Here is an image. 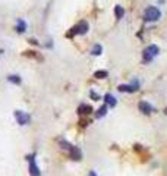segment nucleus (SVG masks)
Instances as JSON below:
<instances>
[{"label":"nucleus","mask_w":167,"mask_h":176,"mask_svg":"<svg viewBox=\"0 0 167 176\" xmlns=\"http://www.w3.org/2000/svg\"><path fill=\"white\" fill-rule=\"evenodd\" d=\"M161 16V12L157 9V7H154V6H151L148 9H145V13H144V18L147 19V21H151V22H154V21H157L158 18Z\"/></svg>","instance_id":"f257e3e1"},{"label":"nucleus","mask_w":167,"mask_h":176,"mask_svg":"<svg viewBox=\"0 0 167 176\" xmlns=\"http://www.w3.org/2000/svg\"><path fill=\"white\" fill-rule=\"evenodd\" d=\"M158 54V47L157 46H148L145 50H144V60L145 62H150V60H152L155 56Z\"/></svg>","instance_id":"f03ea898"},{"label":"nucleus","mask_w":167,"mask_h":176,"mask_svg":"<svg viewBox=\"0 0 167 176\" xmlns=\"http://www.w3.org/2000/svg\"><path fill=\"white\" fill-rule=\"evenodd\" d=\"M15 118H16V121L19 125H28L30 121H31V116H30L28 113L22 112V110H16V112H15Z\"/></svg>","instance_id":"7ed1b4c3"},{"label":"nucleus","mask_w":167,"mask_h":176,"mask_svg":"<svg viewBox=\"0 0 167 176\" xmlns=\"http://www.w3.org/2000/svg\"><path fill=\"white\" fill-rule=\"evenodd\" d=\"M28 161H30V175L31 176H40L41 175V172H40V169H38V166H37V163H35V156H28Z\"/></svg>","instance_id":"20e7f679"},{"label":"nucleus","mask_w":167,"mask_h":176,"mask_svg":"<svg viewBox=\"0 0 167 176\" xmlns=\"http://www.w3.org/2000/svg\"><path fill=\"white\" fill-rule=\"evenodd\" d=\"M72 30H73V31H72L69 35L76 34V33H78V34H85V33L88 31V24H86L85 21H82V22H79V24H78L75 28H72Z\"/></svg>","instance_id":"39448f33"},{"label":"nucleus","mask_w":167,"mask_h":176,"mask_svg":"<svg viewBox=\"0 0 167 176\" xmlns=\"http://www.w3.org/2000/svg\"><path fill=\"white\" fill-rule=\"evenodd\" d=\"M69 156H70L72 160H81L82 153H81V150H79L78 147H73V145H72V148L69 150Z\"/></svg>","instance_id":"423d86ee"},{"label":"nucleus","mask_w":167,"mask_h":176,"mask_svg":"<svg viewBox=\"0 0 167 176\" xmlns=\"http://www.w3.org/2000/svg\"><path fill=\"white\" fill-rule=\"evenodd\" d=\"M138 87H139V84L135 81L132 85H123V84L119 85V91H122V92H123V91H126V92H134V91L138 89Z\"/></svg>","instance_id":"0eeeda50"},{"label":"nucleus","mask_w":167,"mask_h":176,"mask_svg":"<svg viewBox=\"0 0 167 176\" xmlns=\"http://www.w3.org/2000/svg\"><path fill=\"white\" fill-rule=\"evenodd\" d=\"M139 110H141L144 115H150L154 109H152V106L148 104L147 101H141V103H139Z\"/></svg>","instance_id":"6e6552de"},{"label":"nucleus","mask_w":167,"mask_h":176,"mask_svg":"<svg viewBox=\"0 0 167 176\" xmlns=\"http://www.w3.org/2000/svg\"><path fill=\"white\" fill-rule=\"evenodd\" d=\"M92 112V107L88 104H81L78 107V113L79 115H88V113H91Z\"/></svg>","instance_id":"1a4fd4ad"},{"label":"nucleus","mask_w":167,"mask_h":176,"mask_svg":"<svg viewBox=\"0 0 167 176\" xmlns=\"http://www.w3.org/2000/svg\"><path fill=\"white\" fill-rule=\"evenodd\" d=\"M104 100H106V103H107V104L112 106V107H115V106H116V103H117L116 98H115L112 94H106V95H104Z\"/></svg>","instance_id":"9d476101"},{"label":"nucleus","mask_w":167,"mask_h":176,"mask_svg":"<svg viewBox=\"0 0 167 176\" xmlns=\"http://www.w3.org/2000/svg\"><path fill=\"white\" fill-rule=\"evenodd\" d=\"M115 13H116V18H119V19H120V18L123 16L125 10H123V7H122V6H116V7H115Z\"/></svg>","instance_id":"9b49d317"},{"label":"nucleus","mask_w":167,"mask_h":176,"mask_svg":"<svg viewBox=\"0 0 167 176\" xmlns=\"http://www.w3.org/2000/svg\"><path fill=\"white\" fill-rule=\"evenodd\" d=\"M16 31H18V33H24V31H25V22H24L22 19H19V21H18Z\"/></svg>","instance_id":"f8f14e48"},{"label":"nucleus","mask_w":167,"mask_h":176,"mask_svg":"<svg viewBox=\"0 0 167 176\" xmlns=\"http://www.w3.org/2000/svg\"><path fill=\"white\" fill-rule=\"evenodd\" d=\"M101 52H103V47H101L100 44H95V46L92 47V54H95V56H100Z\"/></svg>","instance_id":"ddd939ff"},{"label":"nucleus","mask_w":167,"mask_h":176,"mask_svg":"<svg viewBox=\"0 0 167 176\" xmlns=\"http://www.w3.org/2000/svg\"><path fill=\"white\" fill-rule=\"evenodd\" d=\"M106 113H107V107L106 106H103V107H100L98 109V112H97V118H103V116H106Z\"/></svg>","instance_id":"4468645a"},{"label":"nucleus","mask_w":167,"mask_h":176,"mask_svg":"<svg viewBox=\"0 0 167 176\" xmlns=\"http://www.w3.org/2000/svg\"><path fill=\"white\" fill-rule=\"evenodd\" d=\"M95 78H98V79L107 78V72H106V70H97V72H95Z\"/></svg>","instance_id":"2eb2a0df"},{"label":"nucleus","mask_w":167,"mask_h":176,"mask_svg":"<svg viewBox=\"0 0 167 176\" xmlns=\"http://www.w3.org/2000/svg\"><path fill=\"white\" fill-rule=\"evenodd\" d=\"M7 79H9L10 82H13V84H21V78H19V76H16V75H10Z\"/></svg>","instance_id":"dca6fc26"},{"label":"nucleus","mask_w":167,"mask_h":176,"mask_svg":"<svg viewBox=\"0 0 167 176\" xmlns=\"http://www.w3.org/2000/svg\"><path fill=\"white\" fill-rule=\"evenodd\" d=\"M88 176H97V173H95V172H94V170H91V172H89V173H88Z\"/></svg>","instance_id":"f3484780"},{"label":"nucleus","mask_w":167,"mask_h":176,"mask_svg":"<svg viewBox=\"0 0 167 176\" xmlns=\"http://www.w3.org/2000/svg\"><path fill=\"white\" fill-rule=\"evenodd\" d=\"M160 1H164V0H160Z\"/></svg>","instance_id":"a211bd4d"}]
</instances>
